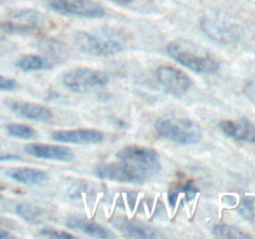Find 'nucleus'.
Listing matches in <instances>:
<instances>
[{"mask_svg":"<svg viewBox=\"0 0 255 239\" xmlns=\"http://www.w3.org/2000/svg\"><path fill=\"white\" fill-rule=\"evenodd\" d=\"M167 54L176 62L197 74H216L219 62L208 49L191 40H173L167 45Z\"/></svg>","mask_w":255,"mask_h":239,"instance_id":"f257e3e1","label":"nucleus"},{"mask_svg":"<svg viewBox=\"0 0 255 239\" xmlns=\"http://www.w3.org/2000/svg\"><path fill=\"white\" fill-rule=\"evenodd\" d=\"M154 129L159 137L179 144H196L203 137V131L198 122L188 117L163 116L154 123Z\"/></svg>","mask_w":255,"mask_h":239,"instance_id":"f03ea898","label":"nucleus"},{"mask_svg":"<svg viewBox=\"0 0 255 239\" xmlns=\"http://www.w3.org/2000/svg\"><path fill=\"white\" fill-rule=\"evenodd\" d=\"M75 41L82 52L92 56H111L124 50L121 36L109 29L79 31L75 34Z\"/></svg>","mask_w":255,"mask_h":239,"instance_id":"7ed1b4c3","label":"nucleus"},{"mask_svg":"<svg viewBox=\"0 0 255 239\" xmlns=\"http://www.w3.org/2000/svg\"><path fill=\"white\" fill-rule=\"evenodd\" d=\"M95 174L105 181L120 182V183H142L152 176L151 172L143 167L120 159L119 162L100 164L96 167Z\"/></svg>","mask_w":255,"mask_h":239,"instance_id":"20e7f679","label":"nucleus"},{"mask_svg":"<svg viewBox=\"0 0 255 239\" xmlns=\"http://www.w3.org/2000/svg\"><path fill=\"white\" fill-rule=\"evenodd\" d=\"M202 31L219 44H232L242 37V27L224 15H206L201 19Z\"/></svg>","mask_w":255,"mask_h":239,"instance_id":"39448f33","label":"nucleus"},{"mask_svg":"<svg viewBox=\"0 0 255 239\" xmlns=\"http://www.w3.org/2000/svg\"><path fill=\"white\" fill-rule=\"evenodd\" d=\"M62 84L74 92H87L109 84L106 72L90 67H77L62 75Z\"/></svg>","mask_w":255,"mask_h":239,"instance_id":"423d86ee","label":"nucleus"},{"mask_svg":"<svg viewBox=\"0 0 255 239\" xmlns=\"http://www.w3.org/2000/svg\"><path fill=\"white\" fill-rule=\"evenodd\" d=\"M46 5L55 12L66 16L99 19L106 15V10L94 0H46Z\"/></svg>","mask_w":255,"mask_h":239,"instance_id":"0eeeda50","label":"nucleus"},{"mask_svg":"<svg viewBox=\"0 0 255 239\" xmlns=\"http://www.w3.org/2000/svg\"><path fill=\"white\" fill-rule=\"evenodd\" d=\"M116 158L120 161H126L136 164V166L143 167L152 174L157 173L161 169L158 152L154 151L151 147L137 146V144L122 147L121 149L117 151Z\"/></svg>","mask_w":255,"mask_h":239,"instance_id":"6e6552de","label":"nucleus"},{"mask_svg":"<svg viewBox=\"0 0 255 239\" xmlns=\"http://www.w3.org/2000/svg\"><path fill=\"white\" fill-rule=\"evenodd\" d=\"M157 81L162 89L172 95H183L191 89L192 79L182 70L173 66H161L156 72Z\"/></svg>","mask_w":255,"mask_h":239,"instance_id":"1a4fd4ad","label":"nucleus"},{"mask_svg":"<svg viewBox=\"0 0 255 239\" xmlns=\"http://www.w3.org/2000/svg\"><path fill=\"white\" fill-rule=\"evenodd\" d=\"M51 138L56 142L70 144H97L105 139L104 133L95 128L59 129L51 133Z\"/></svg>","mask_w":255,"mask_h":239,"instance_id":"9d476101","label":"nucleus"},{"mask_svg":"<svg viewBox=\"0 0 255 239\" xmlns=\"http://www.w3.org/2000/svg\"><path fill=\"white\" fill-rule=\"evenodd\" d=\"M24 149L30 156L41 159H50V161L71 162L75 157L72 149L59 144L27 143Z\"/></svg>","mask_w":255,"mask_h":239,"instance_id":"9b49d317","label":"nucleus"},{"mask_svg":"<svg viewBox=\"0 0 255 239\" xmlns=\"http://www.w3.org/2000/svg\"><path fill=\"white\" fill-rule=\"evenodd\" d=\"M218 126L219 129L231 138L255 143V124L247 119L224 120L219 122Z\"/></svg>","mask_w":255,"mask_h":239,"instance_id":"f8f14e48","label":"nucleus"},{"mask_svg":"<svg viewBox=\"0 0 255 239\" xmlns=\"http://www.w3.org/2000/svg\"><path fill=\"white\" fill-rule=\"evenodd\" d=\"M44 24V17L32 9H24L15 12L14 20L4 25L5 30L14 32H34Z\"/></svg>","mask_w":255,"mask_h":239,"instance_id":"ddd939ff","label":"nucleus"},{"mask_svg":"<svg viewBox=\"0 0 255 239\" xmlns=\"http://www.w3.org/2000/svg\"><path fill=\"white\" fill-rule=\"evenodd\" d=\"M9 107L12 112H15L19 116L27 120H32V121L46 122L52 119L51 110L40 104H35V102L15 100V101L9 102Z\"/></svg>","mask_w":255,"mask_h":239,"instance_id":"4468645a","label":"nucleus"},{"mask_svg":"<svg viewBox=\"0 0 255 239\" xmlns=\"http://www.w3.org/2000/svg\"><path fill=\"white\" fill-rule=\"evenodd\" d=\"M66 227L71 229H79L82 233L87 234V236L95 237V238H114V234L106 228L101 226V224L96 223V222H91L86 218H81V217H74L70 218L66 222Z\"/></svg>","mask_w":255,"mask_h":239,"instance_id":"2eb2a0df","label":"nucleus"},{"mask_svg":"<svg viewBox=\"0 0 255 239\" xmlns=\"http://www.w3.org/2000/svg\"><path fill=\"white\" fill-rule=\"evenodd\" d=\"M7 174H9L10 178L22 184H40L49 179V174L45 171L37 168H29V167L12 168L10 169Z\"/></svg>","mask_w":255,"mask_h":239,"instance_id":"dca6fc26","label":"nucleus"},{"mask_svg":"<svg viewBox=\"0 0 255 239\" xmlns=\"http://www.w3.org/2000/svg\"><path fill=\"white\" fill-rule=\"evenodd\" d=\"M16 67L21 70V71L26 72L42 71V70L50 69L51 67V62L46 57L41 56V55L30 54L20 57L16 61Z\"/></svg>","mask_w":255,"mask_h":239,"instance_id":"f3484780","label":"nucleus"},{"mask_svg":"<svg viewBox=\"0 0 255 239\" xmlns=\"http://www.w3.org/2000/svg\"><path fill=\"white\" fill-rule=\"evenodd\" d=\"M213 234L218 238H227V239H242V238H251V234L246 233L242 229L237 228L234 226L229 224H218L214 227Z\"/></svg>","mask_w":255,"mask_h":239,"instance_id":"a211bd4d","label":"nucleus"},{"mask_svg":"<svg viewBox=\"0 0 255 239\" xmlns=\"http://www.w3.org/2000/svg\"><path fill=\"white\" fill-rule=\"evenodd\" d=\"M16 214L29 223H37L42 218V211L31 204L22 203L16 207Z\"/></svg>","mask_w":255,"mask_h":239,"instance_id":"6ab92c4d","label":"nucleus"},{"mask_svg":"<svg viewBox=\"0 0 255 239\" xmlns=\"http://www.w3.org/2000/svg\"><path fill=\"white\" fill-rule=\"evenodd\" d=\"M197 193H198V188H196L192 183H186L183 184V186L177 187V188L172 189V191L169 192V202H171V206L174 207L177 199H179L181 196H183L186 199H191L193 198Z\"/></svg>","mask_w":255,"mask_h":239,"instance_id":"aec40b11","label":"nucleus"},{"mask_svg":"<svg viewBox=\"0 0 255 239\" xmlns=\"http://www.w3.org/2000/svg\"><path fill=\"white\" fill-rule=\"evenodd\" d=\"M6 131L10 136L17 137V138L29 139L36 134L35 129L31 126L24 123H10L6 126Z\"/></svg>","mask_w":255,"mask_h":239,"instance_id":"412c9836","label":"nucleus"},{"mask_svg":"<svg viewBox=\"0 0 255 239\" xmlns=\"http://www.w3.org/2000/svg\"><path fill=\"white\" fill-rule=\"evenodd\" d=\"M126 236L133 237V238H154V237H158L159 234L152 232V229L134 226V224H127Z\"/></svg>","mask_w":255,"mask_h":239,"instance_id":"4be33fe9","label":"nucleus"},{"mask_svg":"<svg viewBox=\"0 0 255 239\" xmlns=\"http://www.w3.org/2000/svg\"><path fill=\"white\" fill-rule=\"evenodd\" d=\"M40 237H45V238H51V239H72L75 236H72L69 232L64 231H56L52 228H44L39 232Z\"/></svg>","mask_w":255,"mask_h":239,"instance_id":"5701e85b","label":"nucleus"},{"mask_svg":"<svg viewBox=\"0 0 255 239\" xmlns=\"http://www.w3.org/2000/svg\"><path fill=\"white\" fill-rule=\"evenodd\" d=\"M241 214L247 218L248 221H252L254 219L255 216V202L254 198L252 197H247V198L243 199L241 204Z\"/></svg>","mask_w":255,"mask_h":239,"instance_id":"b1692460","label":"nucleus"},{"mask_svg":"<svg viewBox=\"0 0 255 239\" xmlns=\"http://www.w3.org/2000/svg\"><path fill=\"white\" fill-rule=\"evenodd\" d=\"M16 86L17 84L15 80L0 75V91H12L14 89H16Z\"/></svg>","mask_w":255,"mask_h":239,"instance_id":"393cba45","label":"nucleus"},{"mask_svg":"<svg viewBox=\"0 0 255 239\" xmlns=\"http://www.w3.org/2000/svg\"><path fill=\"white\" fill-rule=\"evenodd\" d=\"M246 94L248 95L249 99L255 101V80H251L246 86Z\"/></svg>","mask_w":255,"mask_h":239,"instance_id":"a878e982","label":"nucleus"},{"mask_svg":"<svg viewBox=\"0 0 255 239\" xmlns=\"http://www.w3.org/2000/svg\"><path fill=\"white\" fill-rule=\"evenodd\" d=\"M15 159H19L17 154L0 153V161H15Z\"/></svg>","mask_w":255,"mask_h":239,"instance_id":"bb28decb","label":"nucleus"},{"mask_svg":"<svg viewBox=\"0 0 255 239\" xmlns=\"http://www.w3.org/2000/svg\"><path fill=\"white\" fill-rule=\"evenodd\" d=\"M6 238H12V236L7 231L0 228V239H6Z\"/></svg>","mask_w":255,"mask_h":239,"instance_id":"cd10ccee","label":"nucleus"},{"mask_svg":"<svg viewBox=\"0 0 255 239\" xmlns=\"http://www.w3.org/2000/svg\"><path fill=\"white\" fill-rule=\"evenodd\" d=\"M110 1L116 2V4H120V5H127L129 4V2H132V0H110Z\"/></svg>","mask_w":255,"mask_h":239,"instance_id":"c85d7f7f","label":"nucleus"},{"mask_svg":"<svg viewBox=\"0 0 255 239\" xmlns=\"http://www.w3.org/2000/svg\"><path fill=\"white\" fill-rule=\"evenodd\" d=\"M0 224H4V226H7V222L6 221H4V218H1V217H0Z\"/></svg>","mask_w":255,"mask_h":239,"instance_id":"c756f323","label":"nucleus"},{"mask_svg":"<svg viewBox=\"0 0 255 239\" xmlns=\"http://www.w3.org/2000/svg\"><path fill=\"white\" fill-rule=\"evenodd\" d=\"M2 1H4V0H0V4H1V2H2Z\"/></svg>","mask_w":255,"mask_h":239,"instance_id":"7c9ffc66","label":"nucleus"}]
</instances>
